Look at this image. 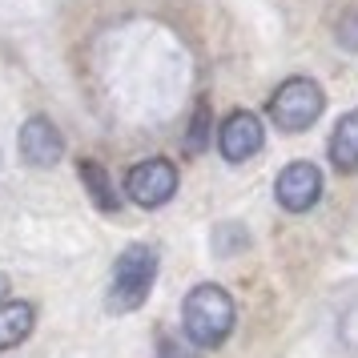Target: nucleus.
Instances as JSON below:
<instances>
[{
    "mask_svg": "<svg viewBox=\"0 0 358 358\" xmlns=\"http://www.w3.org/2000/svg\"><path fill=\"white\" fill-rule=\"evenodd\" d=\"M125 194L141 206V210H157L169 197L178 194V169L162 157H149V162L133 165L129 178H125Z\"/></svg>",
    "mask_w": 358,
    "mask_h": 358,
    "instance_id": "nucleus-4",
    "label": "nucleus"
},
{
    "mask_svg": "<svg viewBox=\"0 0 358 358\" xmlns=\"http://www.w3.org/2000/svg\"><path fill=\"white\" fill-rule=\"evenodd\" d=\"M330 162L338 165L342 173L358 169V109L342 117L330 133Z\"/></svg>",
    "mask_w": 358,
    "mask_h": 358,
    "instance_id": "nucleus-8",
    "label": "nucleus"
},
{
    "mask_svg": "<svg viewBox=\"0 0 358 358\" xmlns=\"http://www.w3.org/2000/svg\"><path fill=\"white\" fill-rule=\"evenodd\" d=\"M4 294H8V278L0 274V306H4Z\"/></svg>",
    "mask_w": 358,
    "mask_h": 358,
    "instance_id": "nucleus-12",
    "label": "nucleus"
},
{
    "mask_svg": "<svg viewBox=\"0 0 358 358\" xmlns=\"http://www.w3.org/2000/svg\"><path fill=\"white\" fill-rule=\"evenodd\" d=\"M81 178H85V185L97 194V201L105 206V210H113L117 201H113V194H109V181H105V169H101L97 162H81Z\"/></svg>",
    "mask_w": 358,
    "mask_h": 358,
    "instance_id": "nucleus-10",
    "label": "nucleus"
},
{
    "mask_svg": "<svg viewBox=\"0 0 358 358\" xmlns=\"http://www.w3.org/2000/svg\"><path fill=\"white\" fill-rule=\"evenodd\" d=\"M61 153H65V137L57 133L52 121L45 117H33V121H24V129H20V157L36 169H49V165L61 162Z\"/></svg>",
    "mask_w": 358,
    "mask_h": 358,
    "instance_id": "nucleus-7",
    "label": "nucleus"
},
{
    "mask_svg": "<svg viewBox=\"0 0 358 358\" xmlns=\"http://www.w3.org/2000/svg\"><path fill=\"white\" fill-rule=\"evenodd\" d=\"M326 109V93L318 81L310 77H290L286 85H278L270 97V121L282 133H306Z\"/></svg>",
    "mask_w": 358,
    "mask_h": 358,
    "instance_id": "nucleus-2",
    "label": "nucleus"
},
{
    "mask_svg": "<svg viewBox=\"0 0 358 358\" xmlns=\"http://www.w3.org/2000/svg\"><path fill=\"white\" fill-rule=\"evenodd\" d=\"M33 330V306L29 302H4L0 306V350H13Z\"/></svg>",
    "mask_w": 358,
    "mask_h": 358,
    "instance_id": "nucleus-9",
    "label": "nucleus"
},
{
    "mask_svg": "<svg viewBox=\"0 0 358 358\" xmlns=\"http://www.w3.org/2000/svg\"><path fill=\"white\" fill-rule=\"evenodd\" d=\"M157 282V250L149 245H129L113 270V286H109V306L113 310H137L149 298Z\"/></svg>",
    "mask_w": 358,
    "mask_h": 358,
    "instance_id": "nucleus-3",
    "label": "nucleus"
},
{
    "mask_svg": "<svg viewBox=\"0 0 358 358\" xmlns=\"http://www.w3.org/2000/svg\"><path fill=\"white\" fill-rule=\"evenodd\" d=\"M274 197L282 210L290 213H306L318 206V197H322V169L310 162H294L286 165L274 181Z\"/></svg>",
    "mask_w": 358,
    "mask_h": 358,
    "instance_id": "nucleus-5",
    "label": "nucleus"
},
{
    "mask_svg": "<svg viewBox=\"0 0 358 358\" xmlns=\"http://www.w3.org/2000/svg\"><path fill=\"white\" fill-rule=\"evenodd\" d=\"M234 318H238V310H234V298H229L222 286H213V282H201L189 290L185 298V306H181V322H185V338L197 342V346H222L229 338V330H234Z\"/></svg>",
    "mask_w": 358,
    "mask_h": 358,
    "instance_id": "nucleus-1",
    "label": "nucleus"
},
{
    "mask_svg": "<svg viewBox=\"0 0 358 358\" xmlns=\"http://www.w3.org/2000/svg\"><path fill=\"white\" fill-rule=\"evenodd\" d=\"M217 149H222V157L226 162H250L254 153L262 149V121L254 113H234L222 121V129H217Z\"/></svg>",
    "mask_w": 358,
    "mask_h": 358,
    "instance_id": "nucleus-6",
    "label": "nucleus"
},
{
    "mask_svg": "<svg viewBox=\"0 0 358 358\" xmlns=\"http://www.w3.org/2000/svg\"><path fill=\"white\" fill-rule=\"evenodd\" d=\"M338 45L358 52V8H350V13L338 20Z\"/></svg>",
    "mask_w": 358,
    "mask_h": 358,
    "instance_id": "nucleus-11",
    "label": "nucleus"
}]
</instances>
